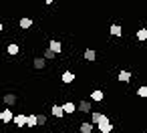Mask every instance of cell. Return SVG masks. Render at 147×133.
I'll list each match as a JSON object with an SVG mask.
<instances>
[{"label":"cell","instance_id":"3957f363","mask_svg":"<svg viewBox=\"0 0 147 133\" xmlns=\"http://www.w3.org/2000/svg\"><path fill=\"white\" fill-rule=\"evenodd\" d=\"M77 111H81V113H93V103L83 99L81 103H77Z\"/></svg>","mask_w":147,"mask_h":133},{"label":"cell","instance_id":"d4e9b609","mask_svg":"<svg viewBox=\"0 0 147 133\" xmlns=\"http://www.w3.org/2000/svg\"><path fill=\"white\" fill-rule=\"evenodd\" d=\"M61 133H65V131H61Z\"/></svg>","mask_w":147,"mask_h":133},{"label":"cell","instance_id":"9a60e30c","mask_svg":"<svg viewBox=\"0 0 147 133\" xmlns=\"http://www.w3.org/2000/svg\"><path fill=\"white\" fill-rule=\"evenodd\" d=\"M18 24H20V28H22V30H26V28H30V26H32V18H28V16H22Z\"/></svg>","mask_w":147,"mask_h":133},{"label":"cell","instance_id":"7a4b0ae2","mask_svg":"<svg viewBox=\"0 0 147 133\" xmlns=\"http://www.w3.org/2000/svg\"><path fill=\"white\" fill-rule=\"evenodd\" d=\"M16 103H18V95H16V93H4V97H2V105L14 107Z\"/></svg>","mask_w":147,"mask_h":133},{"label":"cell","instance_id":"2e32d148","mask_svg":"<svg viewBox=\"0 0 147 133\" xmlns=\"http://www.w3.org/2000/svg\"><path fill=\"white\" fill-rule=\"evenodd\" d=\"M83 57H85V61H89V63H93V61H95V59H97V53H95V51H93V49H87V51H85V55H83Z\"/></svg>","mask_w":147,"mask_h":133},{"label":"cell","instance_id":"ffe728a7","mask_svg":"<svg viewBox=\"0 0 147 133\" xmlns=\"http://www.w3.org/2000/svg\"><path fill=\"white\" fill-rule=\"evenodd\" d=\"M26 127H36V115H26Z\"/></svg>","mask_w":147,"mask_h":133},{"label":"cell","instance_id":"ba28073f","mask_svg":"<svg viewBox=\"0 0 147 133\" xmlns=\"http://www.w3.org/2000/svg\"><path fill=\"white\" fill-rule=\"evenodd\" d=\"M16 127H26V115L24 113H18V115H14V121H12Z\"/></svg>","mask_w":147,"mask_h":133},{"label":"cell","instance_id":"52a82bcc","mask_svg":"<svg viewBox=\"0 0 147 133\" xmlns=\"http://www.w3.org/2000/svg\"><path fill=\"white\" fill-rule=\"evenodd\" d=\"M63 111H65V115H73V113L77 111V103H73V101L63 103Z\"/></svg>","mask_w":147,"mask_h":133},{"label":"cell","instance_id":"9c48e42d","mask_svg":"<svg viewBox=\"0 0 147 133\" xmlns=\"http://www.w3.org/2000/svg\"><path fill=\"white\" fill-rule=\"evenodd\" d=\"M131 79H133V75L129 71H119V75H117V81H121V83H129Z\"/></svg>","mask_w":147,"mask_h":133},{"label":"cell","instance_id":"7c38bea8","mask_svg":"<svg viewBox=\"0 0 147 133\" xmlns=\"http://www.w3.org/2000/svg\"><path fill=\"white\" fill-rule=\"evenodd\" d=\"M109 32H111V36H121L123 34V28H121V24H111V28H109Z\"/></svg>","mask_w":147,"mask_h":133},{"label":"cell","instance_id":"44dd1931","mask_svg":"<svg viewBox=\"0 0 147 133\" xmlns=\"http://www.w3.org/2000/svg\"><path fill=\"white\" fill-rule=\"evenodd\" d=\"M99 131H101V133H111V131H113V125H111V123L99 125Z\"/></svg>","mask_w":147,"mask_h":133},{"label":"cell","instance_id":"8fae6325","mask_svg":"<svg viewBox=\"0 0 147 133\" xmlns=\"http://www.w3.org/2000/svg\"><path fill=\"white\" fill-rule=\"evenodd\" d=\"M105 99V93L101 91V89H95L93 93H91V101H97V103H101Z\"/></svg>","mask_w":147,"mask_h":133},{"label":"cell","instance_id":"4fadbf2b","mask_svg":"<svg viewBox=\"0 0 147 133\" xmlns=\"http://www.w3.org/2000/svg\"><path fill=\"white\" fill-rule=\"evenodd\" d=\"M6 53H8L10 57H16V55L20 53V47H18V45H14V43H10V45L6 47Z\"/></svg>","mask_w":147,"mask_h":133},{"label":"cell","instance_id":"5b68a950","mask_svg":"<svg viewBox=\"0 0 147 133\" xmlns=\"http://www.w3.org/2000/svg\"><path fill=\"white\" fill-rule=\"evenodd\" d=\"M51 113H53V117H55V119H63V117H65L63 105H57V103H53V107H51Z\"/></svg>","mask_w":147,"mask_h":133},{"label":"cell","instance_id":"ac0fdd59","mask_svg":"<svg viewBox=\"0 0 147 133\" xmlns=\"http://www.w3.org/2000/svg\"><path fill=\"white\" fill-rule=\"evenodd\" d=\"M135 36H137V41H139V43H145V41H147V28H139Z\"/></svg>","mask_w":147,"mask_h":133},{"label":"cell","instance_id":"30bf717a","mask_svg":"<svg viewBox=\"0 0 147 133\" xmlns=\"http://www.w3.org/2000/svg\"><path fill=\"white\" fill-rule=\"evenodd\" d=\"M32 65H34V69H36V71H42V69L47 67V61H45L42 57H34V61H32Z\"/></svg>","mask_w":147,"mask_h":133},{"label":"cell","instance_id":"6da1fadb","mask_svg":"<svg viewBox=\"0 0 147 133\" xmlns=\"http://www.w3.org/2000/svg\"><path fill=\"white\" fill-rule=\"evenodd\" d=\"M91 123L99 127V125H105V123H111V121H109V117H107L105 113H99V111H93V113H91Z\"/></svg>","mask_w":147,"mask_h":133},{"label":"cell","instance_id":"e0dca14e","mask_svg":"<svg viewBox=\"0 0 147 133\" xmlns=\"http://www.w3.org/2000/svg\"><path fill=\"white\" fill-rule=\"evenodd\" d=\"M61 81H63V83H73V81H75V73L65 71V73H63V77H61Z\"/></svg>","mask_w":147,"mask_h":133},{"label":"cell","instance_id":"7402d4cb","mask_svg":"<svg viewBox=\"0 0 147 133\" xmlns=\"http://www.w3.org/2000/svg\"><path fill=\"white\" fill-rule=\"evenodd\" d=\"M47 123V115H36V127H42Z\"/></svg>","mask_w":147,"mask_h":133},{"label":"cell","instance_id":"d6986e66","mask_svg":"<svg viewBox=\"0 0 147 133\" xmlns=\"http://www.w3.org/2000/svg\"><path fill=\"white\" fill-rule=\"evenodd\" d=\"M55 57H57V55H55L51 49H45V53H42V59H45V61H55Z\"/></svg>","mask_w":147,"mask_h":133},{"label":"cell","instance_id":"cb8c5ba5","mask_svg":"<svg viewBox=\"0 0 147 133\" xmlns=\"http://www.w3.org/2000/svg\"><path fill=\"white\" fill-rule=\"evenodd\" d=\"M2 30H4V24H2V22H0V32H2Z\"/></svg>","mask_w":147,"mask_h":133},{"label":"cell","instance_id":"5bb4252c","mask_svg":"<svg viewBox=\"0 0 147 133\" xmlns=\"http://www.w3.org/2000/svg\"><path fill=\"white\" fill-rule=\"evenodd\" d=\"M93 127H95V125H93L91 121H83V123H81V127H79V131H81V133H91V131H93Z\"/></svg>","mask_w":147,"mask_h":133},{"label":"cell","instance_id":"277c9868","mask_svg":"<svg viewBox=\"0 0 147 133\" xmlns=\"http://www.w3.org/2000/svg\"><path fill=\"white\" fill-rule=\"evenodd\" d=\"M0 121H2V123H12V121H14V113H12L10 109L0 111Z\"/></svg>","mask_w":147,"mask_h":133},{"label":"cell","instance_id":"8992f818","mask_svg":"<svg viewBox=\"0 0 147 133\" xmlns=\"http://www.w3.org/2000/svg\"><path fill=\"white\" fill-rule=\"evenodd\" d=\"M49 49H51L55 55H61V53H63V43H61V41H51V43H49Z\"/></svg>","mask_w":147,"mask_h":133},{"label":"cell","instance_id":"603a6c76","mask_svg":"<svg viewBox=\"0 0 147 133\" xmlns=\"http://www.w3.org/2000/svg\"><path fill=\"white\" fill-rule=\"evenodd\" d=\"M137 95H139L141 99H147V87H145V85L139 87V89H137Z\"/></svg>","mask_w":147,"mask_h":133}]
</instances>
